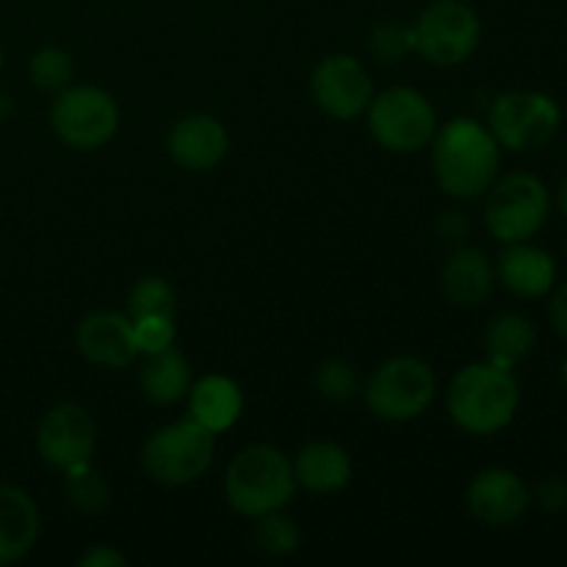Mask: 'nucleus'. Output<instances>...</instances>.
<instances>
[{"instance_id": "obj_17", "label": "nucleus", "mask_w": 567, "mask_h": 567, "mask_svg": "<svg viewBox=\"0 0 567 567\" xmlns=\"http://www.w3.org/2000/svg\"><path fill=\"white\" fill-rule=\"evenodd\" d=\"M42 532L39 507L22 487L0 482V567L14 565L33 551Z\"/></svg>"}, {"instance_id": "obj_7", "label": "nucleus", "mask_w": 567, "mask_h": 567, "mask_svg": "<svg viewBox=\"0 0 567 567\" xmlns=\"http://www.w3.org/2000/svg\"><path fill=\"white\" fill-rule=\"evenodd\" d=\"M548 214L551 197L546 183L529 172H513L502 181L496 177V183L487 188L485 227L496 241H529L546 225Z\"/></svg>"}, {"instance_id": "obj_27", "label": "nucleus", "mask_w": 567, "mask_h": 567, "mask_svg": "<svg viewBox=\"0 0 567 567\" xmlns=\"http://www.w3.org/2000/svg\"><path fill=\"white\" fill-rule=\"evenodd\" d=\"M369 53L380 64H399V61H404L410 53H415L413 25L399 20H388L374 25L369 33Z\"/></svg>"}, {"instance_id": "obj_2", "label": "nucleus", "mask_w": 567, "mask_h": 567, "mask_svg": "<svg viewBox=\"0 0 567 567\" xmlns=\"http://www.w3.org/2000/svg\"><path fill=\"white\" fill-rule=\"evenodd\" d=\"M520 408V385L509 369L471 363L452 377L446 388V413L457 430L474 437L507 430Z\"/></svg>"}, {"instance_id": "obj_24", "label": "nucleus", "mask_w": 567, "mask_h": 567, "mask_svg": "<svg viewBox=\"0 0 567 567\" xmlns=\"http://www.w3.org/2000/svg\"><path fill=\"white\" fill-rule=\"evenodd\" d=\"M252 543L266 557H291L302 546V532H299L297 520L282 515V509H277V513L255 518Z\"/></svg>"}, {"instance_id": "obj_9", "label": "nucleus", "mask_w": 567, "mask_h": 567, "mask_svg": "<svg viewBox=\"0 0 567 567\" xmlns=\"http://www.w3.org/2000/svg\"><path fill=\"white\" fill-rule=\"evenodd\" d=\"M415 53L432 66H460L482 42V20L465 0H435L413 22Z\"/></svg>"}, {"instance_id": "obj_14", "label": "nucleus", "mask_w": 567, "mask_h": 567, "mask_svg": "<svg viewBox=\"0 0 567 567\" xmlns=\"http://www.w3.org/2000/svg\"><path fill=\"white\" fill-rule=\"evenodd\" d=\"M75 343L83 360L105 371L127 369L138 358L133 319L120 310H94L83 316L75 330Z\"/></svg>"}, {"instance_id": "obj_36", "label": "nucleus", "mask_w": 567, "mask_h": 567, "mask_svg": "<svg viewBox=\"0 0 567 567\" xmlns=\"http://www.w3.org/2000/svg\"><path fill=\"white\" fill-rule=\"evenodd\" d=\"M0 70H3V50H0Z\"/></svg>"}, {"instance_id": "obj_31", "label": "nucleus", "mask_w": 567, "mask_h": 567, "mask_svg": "<svg viewBox=\"0 0 567 567\" xmlns=\"http://www.w3.org/2000/svg\"><path fill=\"white\" fill-rule=\"evenodd\" d=\"M81 567H125L127 557L122 551H116L114 546H92L89 551H83L78 557Z\"/></svg>"}, {"instance_id": "obj_26", "label": "nucleus", "mask_w": 567, "mask_h": 567, "mask_svg": "<svg viewBox=\"0 0 567 567\" xmlns=\"http://www.w3.org/2000/svg\"><path fill=\"white\" fill-rule=\"evenodd\" d=\"M28 78L42 92H61L75 78V61L64 48H39L28 61Z\"/></svg>"}, {"instance_id": "obj_4", "label": "nucleus", "mask_w": 567, "mask_h": 567, "mask_svg": "<svg viewBox=\"0 0 567 567\" xmlns=\"http://www.w3.org/2000/svg\"><path fill=\"white\" fill-rule=\"evenodd\" d=\"M216 457V435L194 419L172 421L144 441L142 468L164 487H186L203 480Z\"/></svg>"}, {"instance_id": "obj_34", "label": "nucleus", "mask_w": 567, "mask_h": 567, "mask_svg": "<svg viewBox=\"0 0 567 567\" xmlns=\"http://www.w3.org/2000/svg\"><path fill=\"white\" fill-rule=\"evenodd\" d=\"M559 208H563V214L567 216V175H565L563 186H559Z\"/></svg>"}, {"instance_id": "obj_33", "label": "nucleus", "mask_w": 567, "mask_h": 567, "mask_svg": "<svg viewBox=\"0 0 567 567\" xmlns=\"http://www.w3.org/2000/svg\"><path fill=\"white\" fill-rule=\"evenodd\" d=\"M548 313H551V324L554 330L559 332V336L567 341V282L563 288H559L557 293H554L551 299V308H548Z\"/></svg>"}, {"instance_id": "obj_30", "label": "nucleus", "mask_w": 567, "mask_h": 567, "mask_svg": "<svg viewBox=\"0 0 567 567\" xmlns=\"http://www.w3.org/2000/svg\"><path fill=\"white\" fill-rule=\"evenodd\" d=\"M532 502H537V507L543 513L554 515V513H563L567 507V482L557 480V476H548L537 485V491L532 493Z\"/></svg>"}, {"instance_id": "obj_5", "label": "nucleus", "mask_w": 567, "mask_h": 567, "mask_svg": "<svg viewBox=\"0 0 567 567\" xmlns=\"http://www.w3.org/2000/svg\"><path fill=\"white\" fill-rule=\"evenodd\" d=\"M360 391L377 419L388 424H408L432 408L437 396V377L426 360L399 354L377 365Z\"/></svg>"}, {"instance_id": "obj_8", "label": "nucleus", "mask_w": 567, "mask_h": 567, "mask_svg": "<svg viewBox=\"0 0 567 567\" xmlns=\"http://www.w3.org/2000/svg\"><path fill=\"white\" fill-rule=\"evenodd\" d=\"M50 127L72 150L105 147L120 131V105L105 89L92 83H70L55 92L50 105Z\"/></svg>"}, {"instance_id": "obj_29", "label": "nucleus", "mask_w": 567, "mask_h": 567, "mask_svg": "<svg viewBox=\"0 0 567 567\" xmlns=\"http://www.w3.org/2000/svg\"><path fill=\"white\" fill-rule=\"evenodd\" d=\"M175 336L177 332L172 316H142V319H133V341H136V352L142 358L175 347Z\"/></svg>"}, {"instance_id": "obj_6", "label": "nucleus", "mask_w": 567, "mask_h": 567, "mask_svg": "<svg viewBox=\"0 0 567 567\" xmlns=\"http://www.w3.org/2000/svg\"><path fill=\"white\" fill-rule=\"evenodd\" d=\"M369 131L388 153L410 155L430 147L437 133L435 105L413 86H393L369 103Z\"/></svg>"}, {"instance_id": "obj_28", "label": "nucleus", "mask_w": 567, "mask_h": 567, "mask_svg": "<svg viewBox=\"0 0 567 567\" xmlns=\"http://www.w3.org/2000/svg\"><path fill=\"white\" fill-rule=\"evenodd\" d=\"M316 391L324 402L343 404L349 399H354L360 393V380L354 365H349L347 360L330 358L316 369Z\"/></svg>"}, {"instance_id": "obj_20", "label": "nucleus", "mask_w": 567, "mask_h": 567, "mask_svg": "<svg viewBox=\"0 0 567 567\" xmlns=\"http://www.w3.org/2000/svg\"><path fill=\"white\" fill-rule=\"evenodd\" d=\"M293 476L310 493H338L352 480V457L336 441H310L297 452Z\"/></svg>"}, {"instance_id": "obj_13", "label": "nucleus", "mask_w": 567, "mask_h": 567, "mask_svg": "<svg viewBox=\"0 0 567 567\" xmlns=\"http://www.w3.org/2000/svg\"><path fill=\"white\" fill-rule=\"evenodd\" d=\"M468 513L491 529L515 526L532 507V491L524 476L509 468H485L465 491Z\"/></svg>"}, {"instance_id": "obj_19", "label": "nucleus", "mask_w": 567, "mask_h": 567, "mask_svg": "<svg viewBox=\"0 0 567 567\" xmlns=\"http://www.w3.org/2000/svg\"><path fill=\"white\" fill-rule=\"evenodd\" d=\"M188 419L221 435L238 424L244 413V393L236 380L225 374H205L188 388Z\"/></svg>"}, {"instance_id": "obj_3", "label": "nucleus", "mask_w": 567, "mask_h": 567, "mask_svg": "<svg viewBox=\"0 0 567 567\" xmlns=\"http://www.w3.org/2000/svg\"><path fill=\"white\" fill-rule=\"evenodd\" d=\"M297 487L293 463L269 443L241 449L225 468L227 507L249 520L286 509Z\"/></svg>"}, {"instance_id": "obj_35", "label": "nucleus", "mask_w": 567, "mask_h": 567, "mask_svg": "<svg viewBox=\"0 0 567 567\" xmlns=\"http://www.w3.org/2000/svg\"><path fill=\"white\" fill-rule=\"evenodd\" d=\"M563 382H565V391H567V360L563 363Z\"/></svg>"}, {"instance_id": "obj_18", "label": "nucleus", "mask_w": 567, "mask_h": 567, "mask_svg": "<svg viewBox=\"0 0 567 567\" xmlns=\"http://www.w3.org/2000/svg\"><path fill=\"white\" fill-rule=\"evenodd\" d=\"M496 269L491 258L476 247H457L441 269V288L457 308H480L491 299Z\"/></svg>"}, {"instance_id": "obj_21", "label": "nucleus", "mask_w": 567, "mask_h": 567, "mask_svg": "<svg viewBox=\"0 0 567 567\" xmlns=\"http://www.w3.org/2000/svg\"><path fill=\"white\" fill-rule=\"evenodd\" d=\"M192 382V363L175 347L158 354H147L138 369V388H142L144 399L158 408H169V404L186 399Z\"/></svg>"}, {"instance_id": "obj_32", "label": "nucleus", "mask_w": 567, "mask_h": 567, "mask_svg": "<svg viewBox=\"0 0 567 567\" xmlns=\"http://www.w3.org/2000/svg\"><path fill=\"white\" fill-rule=\"evenodd\" d=\"M437 230L446 241H463L468 236V219L465 216H457L454 210H449L441 221H437Z\"/></svg>"}, {"instance_id": "obj_12", "label": "nucleus", "mask_w": 567, "mask_h": 567, "mask_svg": "<svg viewBox=\"0 0 567 567\" xmlns=\"http://www.w3.org/2000/svg\"><path fill=\"white\" fill-rule=\"evenodd\" d=\"M310 94L327 116L349 122L369 111L371 97H374V81L363 61L347 53H336L313 66Z\"/></svg>"}, {"instance_id": "obj_23", "label": "nucleus", "mask_w": 567, "mask_h": 567, "mask_svg": "<svg viewBox=\"0 0 567 567\" xmlns=\"http://www.w3.org/2000/svg\"><path fill=\"white\" fill-rule=\"evenodd\" d=\"M64 493L72 509L83 515H97L109 507L111 485L92 463L64 471Z\"/></svg>"}, {"instance_id": "obj_15", "label": "nucleus", "mask_w": 567, "mask_h": 567, "mask_svg": "<svg viewBox=\"0 0 567 567\" xmlns=\"http://www.w3.org/2000/svg\"><path fill=\"white\" fill-rule=\"evenodd\" d=\"M166 150L181 169L210 172L225 161L230 150V133L216 116L186 114L169 127Z\"/></svg>"}, {"instance_id": "obj_16", "label": "nucleus", "mask_w": 567, "mask_h": 567, "mask_svg": "<svg viewBox=\"0 0 567 567\" xmlns=\"http://www.w3.org/2000/svg\"><path fill=\"white\" fill-rule=\"evenodd\" d=\"M496 280L515 297L540 299L557 282V264H554L551 252H546L543 247L515 241L507 244V249L498 255Z\"/></svg>"}, {"instance_id": "obj_11", "label": "nucleus", "mask_w": 567, "mask_h": 567, "mask_svg": "<svg viewBox=\"0 0 567 567\" xmlns=\"http://www.w3.org/2000/svg\"><path fill=\"white\" fill-rule=\"evenodd\" d=\"M94 449H97V424H94L92 413L81 404H55L39 421L37 452L50 468L64 474L75 465L92 463Z\"/></svg>"}, {"instance_id": "obj_1", "label": "nucleus", "mask_w": 567, "mask_h": 567, "mask_svg": "<svg viewBox=\"0 0 567 567\" xmlns=\"http://www.w3.org/2000/svg\"><path fill=\"white\" fill-rule=\"evenodd\" d=\"M432 172L441 186L454 199L482 197L496 183L502 166V144L474 116H454L437 127L432 138Z\"/></svg>"}, {"instance_id": "obj_22", "label": "nucleus", "mask_w": 567, "mask_h": 567, "mask_svg": "<svg viewBox=\"0 0 567 567\" xmlns=\"http://www.w3.org/2000/svg\"><path fill=\"white\" fill-rule=\"evenodd\" d=\"M482 343H485L487 363L513 371L520 360H526L532 354V349L537 343V332L535 324L524 313H518V310H502V313H496L487 321Z\"/></svg>"}, {"instance_id": "obj_10", "label": "nucleus", "mask_w": 567, "mask_h": 567, "mask_svg": "<svg viewBox=\"0 0 567 567\" xmlns=\"http://www.w3.org/2000/svg\"><path fill=\"white\" fill-rule=\"evenodd\" d=\"M563 111L554 97L529 89L504 92L487 111V127L509 153H535L557 136Z\"/></svg>"}, {"instance_id": "obj_25", "label": "nucleus", "mask_w": 567, "mask_h": 567, "mask_svg": "<svg viewBox=\"0 0 567 567\" xmlns=\"http://www.w3.org/2000/svg\"><path fill=\"white\" fill-rule=\"evenodd\" d=\"M177 297L175 288L158 275H147L133 282L127 291V316L142 319V316H172L175 319Z\"/></svg>"}]
</instances>
